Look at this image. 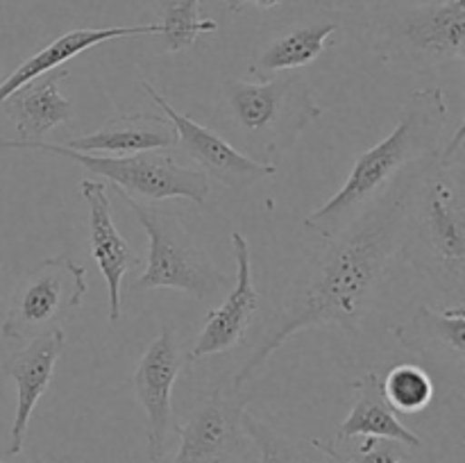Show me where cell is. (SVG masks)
Listing matches in <instances>:
<instances>
[{
	"mask_svg": "<svg viewBox=\"0 0 465 463\" xmlns=\"http://www.w3.org/2000/svg\"><path fill=\"white\" fill-rule=\"evenodd\" d=\"M431 162L434 157H427L404 168L361 216L339 234L322 239L325 245L313 252L282 295L263 339L234 375V389L252 379L254 372L298 331L322 325H336L352 336L361 331L372 300L384 286L395 259L402 257L413 195Z\"/></svg>",
	"mask_w": 465,
	"mask_h": 463,
	"instance_id": "cell-1",
	"label": "cell"
},
{
	"mask_svg": "<svg viewBox=\"0 0 465 463\" xmlns=\"http://www.w3.org/2000/svg\"><path fill=\"white\" fill-rule=\"evenodd\" d=\"M448 121L450 104L440 86L413 91L400 109L398 125L380 143L357 154L345 184L304 218V227L321 239L345 230L389 189L404 168L439 154Z\"/></svg>",
	"mask_w": 465,
	"mask_h": 463,
	"instance_id": "cell-2",
	"label": "cell"
},
{
	"mask_svg": "<svg viewBox=\"0 0 465 463\" xmlns=\"http://www.w3.org/2000/svg\"><path fill=\"white\" fill-rule=\"evenodd\" d=\"M440 153V150H439ZM463 159L443 162L439 154L418 182L409 236L402 257L448 293H463L465 198Z\"/></svg>",
	"mask_w": 465,
	"mask_h": 463,
	"instance_id": "cell-3",
	"label": "cell"
},
{
	"mask_svg": "<svg viewBox=\"0 0 465 463\" xmlns=\"http://www.w3.org/2000/svg\"><path fill=\"white\" fill-rule=\"evenodd\" d=\"M371 50L381 64L425 73L465 57V0L407 5L377 0L368 18Z\"/></svg>",
	"mask_w": 465,
	"mask_h": 463,
	"instance_id": "cell-4",
	"label": "cell"
},
{
	"mask_svg": "<svg viewBox=\"0 0 465 463\" xmlns=\"http://www.w3.org/2000/svg\"><path fill=\"white\" fill-rule=\"evenodd\" d=\"M218 113L223 125L243 136L248 148L259 154H280L322 116V107L307 82L289 75L263 82L225 80Z\"/></svg>",
	"mask_w": 465,
	"mask_h": 463,
	"instance_id": "cell-5",
	"label": "cell"
},
{
	"mask_svg": "<svg viewBox=\"0 0 465 463\" xmlns=\"http://www.w3.org/2000/svg\"><path fill=\"white\" fill-rule=\"evenodd\" d=\"M118 195L125 200L148 234V266L143 275L132 281L130 291L175 289L198 302H209L227 289L230 280L195 243L193 234L186 230L184 222L175 213L139 202L121 191Z\"/></svg>",
	"mask_w": 465,
	"mask_h": 463,
	"instance_id": "cell-6",
	"label": "cell"
},
{
	"mask_svg": "<svg viewBox=\"0 0 465 463\" xmlns=\"http://www.w3.org/2000/svg\"><path fill=\"white\" fill-rule=\"evenodd\" d=\"M0 150H36V153H53L68 157L80 163L94 175L104 177L114 189L130 198L162 202V200H191L204 204L212 191V180L198 168L177 163L168 154L136 153L125 157H109V154H86L66 148L62 143H45V141H18L0 136Z\"/></svg>",
	"mask_w": 465,
	"mask_h": 463,
	"instance_id": "cell-7",
	"label": "cell"
},
{
	"mask_svg": "<svg viewBox=\"0 0 465 463\" xmlns=\"http://www.w3.org/2000/svg\"><path fill=\"white\" fill-rule=\"evenodd\" d=\"M86 291V268L68 250L44 259L16 281L5 300L0 334L9 340H30L68 325Z\"/></svg>",
	"mask_w": 465,
	"mask_h": 463,
	"instance_id": "cell-8",
	"label": "cell"
},
{
	"mask_svg": "<svg viewBox=\"0 0 465 463\" xmlns=\"http://www.w3.org/2000/svg\"><path fill=\"white\" fill-rule=\"evenodd\" d=\"M245 407L248 395L241 393V389L227 393L218 386L204 395L186 422H175L180 449L171 463H241L248 449V436L241 422Z\"/></svg>",
	"mask_w": 465,
	"mask_h": 463,
	"instance_id": "cell-9",
	"label": "cell"
},
{
	"mask_svg": "<svg viewBox=\"0 0 465 463\" xmlns=\"http://www.w3.org/2000/svg\"><path fill=\"white\" fill-rule=\"evenodd\" d=\"M141 86L150 95V100L157 104L159 112L173 123L177 132V145L184 150L186 157L198 163V171H203L209 180H216L218 184L227 186V189L245 191L277 172L272 163L250 157L243 150L234 148L216 130L200 125L198 121L177 112L148 80L141 82Z\"/></svg>",
	"mask_w": 465,
	"mask_h": 463,
	"instance_id": "cell-10",
	"label": "cell"
},
{
	"mask_svg": "<svg viewBox=\"0 0 465 463\" xmlns=\"http://www.w3.org/2000/svg\"><path fill=\"white\" fill-rule=\"evenodd\" d=\"M186 363L189 361L182 354L177 330L173 325H166L159 331V336L150 340L130 377L136 399L145 411V438H148L150 461H162L166 454L168 434L175 429L171 398L173 386Z\"/></svg>",
	"mask_w": 465,
	"mask_h": 463,
	"instance_id": "cell-11",
	"label": "cell"
},
{
	"mask_svg": "<svg viewBox=\"0 0 465 463\" xmlns=\"http://www.w3.org/2000/svg\"><path fill=\"white\" fill-rule=\"evenodd\" d=\"M64 343H66V331L64 327H54L27 340L25 348L18 350L0 366V370L16 384V411H14L9 445L5 452L9 457H16L25 448L32 413L41 395L53 384L54 366L62 357Z\"/></svg>",
	"mask_w": 465,
	"mask_h": 463,
	"instance_id": "cell-12",
	"label": "cell"
},
{
	"mask_svg": "<svg viewBox=\"0 0 465 463\" xmlns=\"http://www.w3.org/2000/svg\"><path fill=\"white\" fill-rule=\"evenodd\" d=\"M232 250L236 259V284L232 286L225 302L204 316L203 330L193 350L186 354V361H198L236 348L257 316L259 293L252 284L250 245L241 232H232Z\"/></svg>",
	"mask_w": 465,
	"mask_h": 463,
	"instance_id": "cell-13",
	"label": "cell"
},
{
	"mask_svg": "<svg viewBox=\"0 0 465 463\" xmlns=\"http://www.w3.org/2000/svg\"><path fill=\"white\" fill-rule=\"evenodd\" d=\"M80 193L89 209V254L104 277L109 293V322L116 325L121 320V284L123 277L139 263L134 250L125 236L116 230L112 216V200L107 195V184L98 180L80 182Z\"/></svg>",
	"mask_w": 465,
	"mask_h": 463,
	"instance_id": "cell-14",
	"label": "cell"
},
{
	"mask_svg": "<svg viewBox=\"0 0 465 463\" xmlns=\"http://www.w3.org/2000/svg\"><path fill=\"white\" fill-rule=\"evenodd\" d=\"M162 27L159 23H145V25H114V27H77V30H68L59 34L57 39L50 41L35 54L23 59L21 66L14 73L3 77L0 82V107L5 100L12 94H16L23 84L36 80L44 73L53 71V68L62 66V64L71 62L84 50L94 48V45L104 44V41H116V39H132V36H159Z\"/></svg>",
	"mask_w": 465,
	"mask_h": 463,
	"instance_id": "cell-15",
	"label": "cell"
},
{
	"mask_svg": "<svg viewBox=\"0 0 465 463\" xmlns=\"http://www.w3.org/2000/svg\"><path fill=\"white\" fill-rule=\"evenodd\" d=\"M173 145H177V132L162 112L121 113L98 130L66 141V148L77 153L109 154V157L166 150Z\"/></svg>",
	"mask_w": 465,
	"mask_h": 463,
	"instance_id": "cell-16",
	"label": "cell"
},
{
	"mask_svg": "<svg viewBox=\"0 0 465 463\" xmlns=\"http://www.w3.org/2000/svg\"><path fill=\"white\" fill-rule=\"evenodd\" d=\"M352 409L336 429L339 443L352 440L357 436H375V438L398 440L407 448H422L420 436L400 420L398 411L386 399L380 372L368 370L366 375L352 381Z\"/></svg>",
	"mask_w": 465,
	"mask_h": 463,
	"instance_id": "cell-17",
	"label": "cell"
},
{
	"mask_svg": "<svg viewBox=\"0 0 465 463\" xmlns=\"http://www.w3.org/2000/svg\"><path fill=\"white\" fill-rule=\"evenodd\" d=\"M68 77V68H53L36 80L23 84L5 104L16 121L18 141H41L59 123L71 121V100L59 94V82Z\"/></svg>",
	"mask_w": 465,
	"mask_h": 463,
	"instance_id": "cell-18",
	"label": "cell"
},
{
	"mask_svg": "<svg viewBox=\"0 0 465 463\" xmlns=\"http://www.w3.org/2000/svg\"><path fill=\"white\" fill-rule=\"evenodd\" d=\"M393 336L402 348L416 354L445 352L465 361V307L457 302L448 309H431L420 304L407 325L393 330Z\"/></svg>",
	"mask_w": 465,
	"mask_h": 463,
	"instance_id": "cell-19",
	"label": "cell"
},
{
	"mask_svg": "<svg viewBox=\"0 0 465 463\" xmlns=\"http://www.w3.org/2000/svg\"><path fill=\"white\" fill-rule=\"evenodd\" d=\"M341 27L336 18L327 21H312L302 25L289 27L280 36L271 41L257 59L250 66V75L259 82L271 80L272 75L282 71H293V68L309 66L322 54V50L330 44V36Z\"/></svg>",
	"mask_w": 465,
	"mask_h": 463,
	"instance_id": "cell-20",
	"label": "cell"
},
{
	"mask_svg": "<svg viewBox=\"0 0 465 463\" xmlns=\"http://www.w3.org/2000/svg\"><path fill=\"white\" fill-rule=\"evenodd\" d=\"M162 44L166 53L191 48L204 32H216L218 23L200 14V0H157Z\"/></svg>",
	"mask_w": 465,
	"mask_h": 463,
	"instance_id": "cell-21",
	"label": "cell"
},
{
	"mask_svg": "<svg viewBox=\"0 0 465 463\" xmlns=\"http://www.w3.org/2000/svg\"><path fill=\"white\" fill-rule=\"evenodd\" d=\"M381 389L391 407L402 413L422 411L434 399V381L430 372L413 363H398L391 368L386 379H381Z\"/></svg>",
	"mask_w": 465,
	"mask_h": 463,
	"instance_id": "cell-22",
	"label": "cell"
},
{
	"mask_svg": "<svg viewBox=\"0 0 465 463\" xmlns=\"http://www.w3.org/2000/svg\"><path fill=\"white\" fill-rule=\"evenodd\" d=\"M243 431L259 449L262 463H313L304 457L302 449L293 443L286 434H282L271 422L259 420L257 416L243 413Z\"/></svg>",
	"mask_w": 465,
	"mask_h": 463,
	"instance_id": "cell-23",
	"label": "cell"
},
{
	"mask_svg": "<svg viewBox=\"0 0 465 463\" xmlns=\"http://www.w3.org/2000/svg\"><path fill=\"white\" fill-rule=\"evenodd\" d=\"M404 448L407 445L398 443V440L363 436L352 461L348 458V463H402L407 458V449Z\"/></svg>",
	"mask_w": 465,
	"mask_h": 463,
	"instance_id": "cell-24",
	"label": "cell"
},
{
	"mask_svg": "<svg viewBox=\"0 0 465 463\" xmlns=\"http://www.w3.org/2000/svg\"><path fill=\"white\" fill-rule=\"evenodd\" d=\"M312 448L316 449L318 454H322V457L331 458L334 463H348L345 454L339 452V448H336V445L325 443V440H321V438H312Z\"/></svg>",
	"mask_w": 465,
	"mask_h": 463,
	"instance_id": "cell-25",
	"label": "cell"
},
{
	"mask_svg": "<svg viewBox=\"0 0 465 463\" xmlns=\"http://www.w3.org/2000/svg\"><path fill=\"white\" fill-rule=\"evenodd\" d=\"M223 5H225L227 12L241 14L245 9V5H248V0H223Z\"/></svg>",
	"mask_w": 465,
	"mask_h": 463,
	"instance_id": "cell-26",
	"label": "cell"
},
{
	"mask_svg": "<svg viewBox=\"0 0 465 463\" xmlns=\"http://www.w3.org/2000/svg\"><path fill=\"white\" fill-rule=\"evenodd\" d=\"M250 3L259 9H275V7H280V5L289 3V0H250Z\"/></svg>",
	"mask_w": 465,
	"mask_h": 463,
	"instance_id": "cell-27",
	"label": "cell"
},
{
	"mask_svg": "<svg viewBox=\"0 0 465 463\" xmlns=\"http://www.w3.org/2000/svg\"><path fill=\"white\" fill-rule=\"evenodd\" d=\"M0 463H7L0 458ZM41 463H73L71 457H54V458H48V461H41Z\"/></svg>",
	"mask_w": 465,
	"mask_h": 463,
	"instance_id": "cell-28",
	"label": "cell"
},
{
	"mask_svg": "<svg viewBox=\"0 0 465 463\" xmlns=\"http://www.w3.org/2000/svg\"><path fill=\"white\" fill-rule=\"evenodd\" d=\"M5 300H7V298H5V295L0 293V320H3V311H5Z\"/></svg>",
	"mask_w": 465,
	"mask_h": 463,
	"instance_id": "cell-29",
	"label": "cell"
},
{
	"mask_svg": "<svg viewBox=\"0 0 465 463\" xmlns=\"http://www.w3.org/2000/svg\"><path fill=\"white\" fill-rule=\"evenodd\" d=\"M3 77H5V73H3V64H0V82H3Z\"/></svg>",
	"mask_w": 465,
	"mask_h": 463,
	"instance_id": "cell-30",
	"label": "cell"
}]
</instances>
